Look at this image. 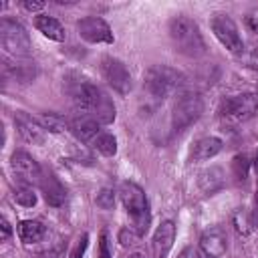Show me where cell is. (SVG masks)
<instances>
[{
    "label": "cell",
    "mask_w": 258,
    "mask_h": 258,
    "mask_svg": "<svg viewBox=\"0 0 258 258\" xmlns=\"http://www.w3.org/2000/svg\"><path fill=\"white\" fill-rule=\"evenodd\" d=\"M69 93L79 115H89L101 125H109L115 121V105L97 85L85 79H77L69 83Z\"/></svg>",
    "instance_id": "obj_1"
},
{
    "label": "cell",
    "mask_w": 258,
    "mask_h": 258,
    "mask_svg": "<svg viewBox=\"0 0 258 258\" xmlns=\"http://www.w3.org/2000/svg\"><path fill=\"white\" fill-rule=\"evenodd\" d=\"M169 38L177 52L185 56H202L206 52V40L200 32V26L187 16H173L169 20Z\"/></svg>",
    "instance_id": "obj_2"
},
{
    "label": "cell",
    "mask_w": 258,
    "mask_h": 258,
    "mask_svg": "<svg viewBox=\"0 0 258 258\" xmlns=\"http://www.w3.org/2000/svg\"><path fill=\"white\" fill-rule=\"evenodd\" d=\"M119 196H121V202H123L131 222H133V228L139 234H145L147 228H149V222H151L145 191L133 181H123L121 187H119Z\"/></svg>",
    "instance_id": "obj_3"
},
{
    "label": "cell",
    "mask_w": 258,
    "mask_h": 258,
    "mask_svg": "<svg viewBox=\"0 0 258 258\" xmlns=\"http://www.w3.org/2000/svg\"><path fill=\"white\" fill-rule=\"evenodd\" d=\"M183 77L181 73H177L175 69L171 67H165V64H153L147 69L145 73V81H143V87L145 91L155 97V99H163L167 95H171L179 85H181Z\"/></svg>",
    "instance_id": "obj_4"
},
{
    "label": "cell",
    "mask_w": 258,
    "mask_h": 258,
    "mask_svg": "<svg viewBox=\"0 0 258 258\" xmlns=\"http://www.w3.org/2000/svg\"><path fill=\"white\" fill-rule=\"evenodd\" d=\"M0 44L12 56H26L30 52V38L24 26L16 20H0Z\"/></svg>",
    "instance_id": "obj_5"
},
{
    "label": "cell",
    "mask_w": 258,
    "mask_h": 258,
    "mask_svg": "<svg viewBox=\"0 0 258 258\" xmlns=\"http://www.w3.org/2000/svg\"><path fill=\"white\" fill-rule=\"evenodd\" d=\"M204 113V101L198 93H183L175 105H173V113H171V123L175 131H183L185 127H189L191 123H196L200 119V115Z\"/></svg>",
    "instance_id": "obj_6"
},
{
    "label": "cell",
    "mask_w": 258,
    "mask_h": 258,
    "mask_svg": "<svg viewBox=\"0 0 258 258\" xmlns=\"http://www.w3.org/2000/svg\"><path fill=\"white\" fill-rule=\"evenodd\" d=\"M258 111V99L252 93H242V95H234L222 101L220 105V115L232 123H242L248 121L256 115Z\"/></svg>",
    "instance_id": "obj_7"
},
{
    "label": "cell",
    "mask_w": 258,
    "mask_h": 258,
    "mask_svg": "<svg viewBox=\"0 0 258 258\" xmlns=\"http://www.w3.org/2000/svg\"><path fill=\"white\" fill-rule=\"evenodd\" d=\"M210 26H212V32L216 34V38L230 52H234V54H242L244 52V42H242V36L238 32V26L228 14H216L212 18Z\"/></svg>",
    "instance_id": "obj_8"
},
{
    "label": "cell",
    "mask_w": 258,
    "mask_h": 258,
    "mask_svg": "<svg viewBox=\"0 0 258 258\" xmlns=\"http://www.w3.org/2000/svg\"><path fill=\"white\" fill-rule=\"evenodd\" d=\"M101 73H103L105 81L109 83V87H113L119 95H127L131 91V75L119 58L105 56L101 60Z\"/></svg>",
    "instance_id": "obj_9"
},
{
    "label": "cell",
    "mask_w": 258,
    "mask_h": 258,
    "mask_svg": "<svg viewBox=\"0 0 258 258\" xmlns=\"http://www.w3.org/2000/svg\"><path fill=\"white\" fill-rule=\"evenodd\" d=\"M77 30L87 42H113V32L109 24L99 16H85L77 22Z\"/></svg>",
    "instance_id": "obj_10"
},
{
    "label": "cell",
    "mask_w": 258,
    "mask_h": 258,
    "mask_svg": "<svg viewBox=\"0 0 258 258\" xmlns=\"http://www.w3.org/2000/svg\"><path fill=\"white\" fill-rule=\"evenodd\" d=\"M10 165H12V171L16 173V177L22 183L40 181V177H42L38 161L32 155H28L26 151H14L12 157H10Z\"/></svg>",
    "instance_id": "obj_11"
},
{
    "label": "cell",
    "mask_w": 258,
    "mask_h": 258,
    "mask_svg": "<svg viewBox=\"0 0 258 258\" xmlns=\"http://www.w3.org/2000/svg\"><path fill=\"white\" fill-rule=\"evenodd\" d=\"M173 238H175V226L171 220H165L159 224V228L153 234L151 240V250L155 258H165L173 246Z\"/></svg>",
    "instance_id": "obj_12"
},
{
    "label": "cell",
    "mask_w": 258,
    "mask_h": 258,
    "mask_svg": "<svg viewBox=\"0 0 258 258\" xmlns=\"http://www.w3.org/2000/svg\"><path fill=\"white\" fill-rule=\"evenodd\" d=\"M14 123H16V129L20 133V137L32 145H40L44 141V129L40 127V123H36L32 117L24 115V113H16L14 117Z\"/></svg>",
    "instance_id": "obj_13"
},
{
    "label": "cell",
    "mask_w": 258,
    "mask_h": 258,
    "mask_svg": "<svg viewBox=\"0 0 258 258\" xmlns=\"http://www.w3.org/2000/svg\"><path fill=\"white\" fill-rule=\"evenodd\" d=\"M200 248L208 258H220L226 252V236L222 230L214 228L208 230L202 238H200Z\"/></svg>",
    "instance_id": "obj_14"
},
{
    "label": "cell",
    "mask_w": 258,
    "mask_h": 258,
    "mask_svg": "<svg viewBox=\"0 0 258 258\" xmlns=\"http://www.w3.org/2000/svg\"><path fill=\"white\" fill-rule=\"evenodd\" d=\"M71 131L73 135L79 139V141H91V139H97L99 135V121H95L93 117L89 115H77L73 121H71Z\"/></svg>",
    "instance_id": "obj_15"
},
{
    "label": "cell",
    "mask_w": 258,
    "mask_h": 258,
    "mask_svg": "<svg viewBox=\"0 0 258 258\" xmlns=\"http://www.w3.org/2000/svg\"><path fill=\"white\" fill-rule=\"evenodd\" d=\"M222 151V139L218 137H204L198 139L191 147V159L194 161H206L212 159L214 155H218Z\"/></svg>",
    "instance_id": "obj_16"
},
{
    "label": "cell",
    "mask_w": 258,
    "mask_h": 258,
    "mask_svg": "<svg viewBox=\"0 0 258 258\" xmlns=\"http://www.w3.org/2000/svg\"><path fill=\"white\" fill-rule=\"evenodd\" d=\"M40 187H42V194H44L46 204H50V206H60L64 202V198H67L64 187L60 185V181L52 173L40 177Z\"/></svg>",
    "instance_id": "obj_17"
},
{
    "label": "cell",
    "mask_w": 258,
    "mask_h": 258,
    "mask_svg": "<svg viewBox=\"0 0 258 258\" xmlns=\"http://www.w3.org/2000/svg\"><path fill=\"white\" fill-rule=\"evenodd\" d=\"M34 26L38 28V32H42L46 38L50 40H56V42H62L64 40V28L62 24L52 18V16H46V14H38L34 18Z\"/></svg>",
    "instance_id": "obj_18"
},
{
    "label": "cell",
    "mask_w": 258,
    "mask_h": 258,
    "mask_svg": "<svg viewBox=\"0 0 258 258\" xmlns=\"http://www.w3.org/2000/svg\"><path fill=\"white\" fill-rule=\"evenodd\" d=\"M44 234H46L44 226L36 220H24L18 224V236L24 244H36L44 238Z\"/></svg>",
    "instance_id": "obj_19"
},
{
    "label": "cell",
    "mask_w": 258,
    "mask_h": 258,
    "mask_svg": "<svg viewBox=\"0 0 258 258\" xmlns=\"http://www.w3.org/2000/svg\"><path fill=\"white\" fill-rule=\"evenodd\" d=\"M14 202L20 204V206H24V208H32L36 204V194L30 187V183L16 185V189H14Z\"/></svg>",
    "instance_id": "obj_20"
},
{
    "label": "cell",
    "mask_w": 258,
    "mask_h": 258,
    "mask_svg": "<svg viewBox=\"0 0 258 258\" xmlns=\"http://www.w3.org/2000/svg\"><path fill=\"white\" fill-rule=\"evenodd\" d=\"M95 149L99 153H103L105 157H111V155L117 153V139L113 135H109V133H103V135H99L95 139Z\"/></svg>",
    "instance_id": "obj_21"
},
{
    "label": "cell",
    "mask_w": 258,
    "mask_h": 258,
    "mask_svg": "<svg viewBox=\"0 0 258 258\" xmlns=\"http://www.w3.org/2000/svg\"><path fill=\"white\" fill-rule=\"evenodd\" d=\"M95 202H97V206H99L101 210H113V206H115V194H113V189L103 187V189L97 194Z\"/></svg>",
    "instance_id": "obj_22"
},
{
    "label": "cell",
    "mask_w": 258,
    "mask_h": 258,
    "mask_svg": "<svg viewBox=\"0 0 258 258\" xmlns=\"http://www.w3.org/2000/svg\"><path fill=\"white\" fill-rule=\"evenodd\" d=\"M38 123H40V127L42 129H48V131H62V119L58 117V115H52V113H48V115H42L40 119H38Z\"/></svg>",
    "instance_id": "obj_23"
},
{
    "label": "cell",
    "mask_w": 258,
    "mask_h": 258,
    "mask_svg": "<svg viewBox=\"0 0 258 258\" xmlns=\"http://www.w3.org/2000/svg\"><path fill=\"white\" fill-rule=\"evenodd\" d=\"M139 236H141V234H139L135 228H125V230L119 232V242H121L123 246H133V244L139 242Z\"/></svg>",
    "instance_id": "obj_24"
},
{
    "label": "cell",
    "mask_w": 258,
    "mask_h": 258,
    "mask_svg": "<svg viewBox=\"0 0 258 258\" xmlns=\"http://www.w3.org/2000/svg\"><path fill=\"white\" fill-rule=\"evenodd\" d=\"M85 248H87V234H83V236L77 240V244H75V248H73V252H71V258H81V256L85 254Z\"/></svg>",
    "instance_id": "obj_25"
},
{
    "label": "cell",
    "mask_w": 258,
    "mask_h": 258,
    "mask_svg": "<svg viewBox=\"0 0 258 258\" xmlns=\"http://www.w3.org/2000/svg\"><path fill=\"white\" fill-rule=\"evenodd\" d=\"M99 258H111L109 242H107V234L105 232L101 234V240H99Z\"/></svg>",
    "instance_id": "obj_26"
},
{
    "label": "cell",
    "mask_w": 258,
    "mask_h": 258,
    "mask_svg": "<svg viewBox=\"0 0 258 258\" xmlns=\"http://www.w3.org/2000/svg\"><path fill=\"white\" fill-rule=\"evenodd\" d=\"M246 24H248L254 32H258V8H254V10L248 12V16H246Z\"/></svg>",
    "instance_id": "obj_27"
},
{
    "label": "cell",
    "mask_w": 258,
    "mask_h": 258,
    "mask_svg": "<svg viewBox=\"0 0 258 258\" xmlns=\"http://www.w3.org/2000/svg\"><path fill=\"white\" fill-rule=\"evenodd\" d=\"M22 6H24L26 10H30V12H38V10L44 8V2H30V0H24Z\"/></svg>",
    "instance_id": "obj_28"
},
{
    "label": "cell",
    "mask_w": 258,
    "mask_h": 258,
    "mask_svg": "<svg viewBox=\"0 0 258 258\" xmlns=\"http://www.w3.org/2000/svg\"><path fill=\"white\" fill-rule=\"evenodd\" d=\"M177 258H200V254L191 248V246H187V248H183L181 252H179V256Z\"/></svg>",
    "instance_id": "obj_29"
},
{
    "label": "cell",
    "mask_w": 258,
    "mask_h": 258,
    "mask_svg": "<svg viewBox=\"0 0 258 258\" xmlns=\"http://www.w3.org/2000/svg\"><path fill=\"white\" fill-rule=\"evenodd\" d=\"M252 226L258 228V191L254 196V206H252Z\"/></svg>",
    "instance_id": "obj_30"
},
{
    "label": "cell",
    "mask_w": 258,
    "mask_h": 258,
    "mask_svg": "<svg viewBox=\"0 0 258 258\" xmlns=\"http://www.w3.org/2000/svg\"><path fill=\"white\" fill-rule=\"evenodd\" d=\"M0 228H2V240H8V238H10V234H12V228H10V224H8L4 218H2Z\"/></svg>",
    "instance_id": "obj_31"
},
{
    "label": "cell",
    "mask_w": 258,
    "mask_h": 258,
    "mask_svg": "<svg viewBox=\"0 0 258 258\" xmlns=\"http://www.w3.org/2000/svg\"><path fill=\"white\" fill-rule=\"evenodd\" d=\"M129 258H145L141 252H133V254H129Z\"/></svg>",
    "instance_id": "obj_32"
},
{
    "label": "cell",
    "mask_w": 258,
    "mask_h": 258,
    "mask_svg": "<svg viewBox=\"0 0 258 258\" xmlns=\"http://www.w3.org/2000/svg\"><path fill=\"white\" fill-rule=\"evenodd\" d=\"M254 169H256V173H258V153H256V157H254Z\"/></svg>",
    "instance_id": "obj_33"
}]
</instances>
